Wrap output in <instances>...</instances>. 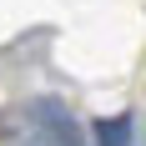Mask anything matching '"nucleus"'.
Returning <instances> with one entry per match:
<instances>
[{
    "label": "nucleus",
    "instance_id": "nucleus-1",
    "mask_svg": "<svg viewBox=\"0 0 146 146\" xmlns=\"http://www.w3.org/2000/svg\"><path fill=\"white\" fill-rule=\"evenodd\" d=\"M30 126H35V136H40L45 146H86V141H81L76 116H71L60 101H50V96L30 106Z\"/></svg>",
    "mask_w": 146,
    "mask_h": 146
},
{
    "label": "nucleus",
    "instance_id": "nucleus-2",
    "mask_svg": "<svg viewBox=\"0 0 146 146\" xmlns=\"http://www.w3.org/2000/svg\"><path fill=\"white\" fill-rule=\"evenodd\" d=\"M96 146H131V116H101L96 121Z\"/></svg>",
    "mask_w": 146,
    "mask_h": 146
},
{
    "label": "nucleus",
    "instance_id": "nucleus-3",
    "mask_svg": "<svg viewBox=\"0 0 146 146\" xmlns=\"http://www.w3.org/2000/svg\"><path fill=\"white\" fill-rule=\"evenodd\" d=\"M10 146H45V141H40V136H35V131H25V136H15Z\"/></svg>",
    "mask_w": 146,
    "mask_h": 146
}]
</instances>
